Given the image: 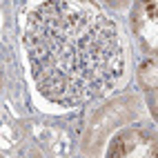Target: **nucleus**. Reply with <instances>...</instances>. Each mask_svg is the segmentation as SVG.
I'll list each match as a JSON object with an SVG mask.
<instances>
[{"instance_id": "2", "label": "nucleus", "mask_w": 158, "mask_h": 158, "mask_svg": "<svg viewBox=\"0 0 158 158\" xmlns=\"http://www.w3.org/2000/svg\"><path fill=\"white\" fill-rule=\"evenodd\" d=\"M109 158H158V145L147 134L129 131L114 143Z\"/></svg>"}, {"instance_id": "1", "label": "nucleus", "mask_w": 158, "mask_h": 158, "mask_svg": "<svg viewBox=\"0 0 158 158\" xmlns=\"http://www.w3.org/2000/svg\"><path fill=\"white\" fill-rule=\"evenodd\" d=\"M25 51L36 89L73 107L105 96L125 71L116 23L94 2H40L27 18Z\"/></svg>"}]
</instances>
